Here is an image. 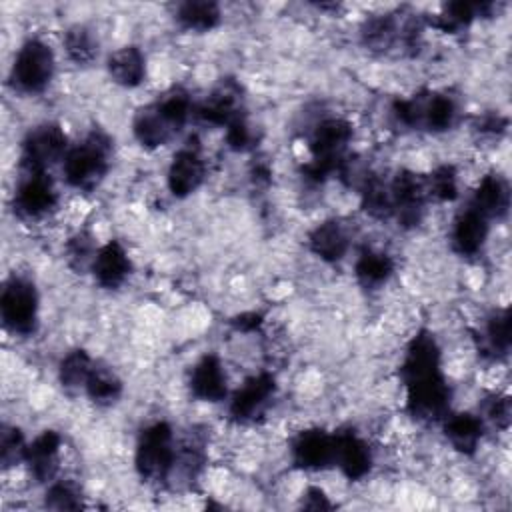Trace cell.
Returning <instances> with one entry per match:
<instances>
[{
	"label": "cell",
	"instance_id": "6da1fadb",
	"mask_svg": "<svg viewBox=\"0 0 512 512\" xmlns=\"http://www.w3.org/2000/svg\"><path fill=\"white\" fill-rule=\"evenodd\" d=\"M406 404L414 418L436 420L446 416L450 388L440 368V350L428 332H420L406 348L402 364Z\"/></svg>",
	"mask_w": 512,
	"mask_h": 512
},
{
	"label": "cell",
	"instance_id": "7a4b0ae2",
	"mask_svg": "<svg viewBox=\"0 0 512 512\" xmlns=\"http://www.w3.org/2000/svg\"><path fill=\"white\" fill-rule=\"evenodd\" d=\"M110 150L112 144L104 132H90L80 144L68 148L64 156L62 172L66 182L78 190H92L108 170Z\"/></svg>",
	"mask_w": 512,
	"mask_h": 512
},
{
	"label": "cell",
	"instance_id": "3957f363",
	"mask_svg": "<svg viewBox=\"0 0 512 512\" xmlns=\"http://www.w3.org/2000/svg\"><path fill=\"white\" fill-rule=\"evenodd\" d=\"M352 138V126L342 118H324L312 132V160L304 166V174L320 182L344 166V152Z\"/></svg>",
	"mask_w": 512,
	"mask_h": 512
},
{
	"label": "cell",
	"instance_id": "277c9868",
	"mask_svg": "<svg viewBox=\"0 0 512 512\" xmlns=\"http://www.w3.org/2000/svg\"><path fill=\"white\" fill-rule=\"evenodd\" d=\"M176 458L174 434L166 422H156L140 434L134 464L142 478H166L174 468Z\"/></svg>",
	"mask_w": 512,
	"mask_h": 512
},
{
	"label": "cell",
	"instance_id": "5b68a950",
	"mask_svg": "<svg viewBox=\"0 0 512 512\" xmlns=\"http://www.w3.org/2000/svg\"><path fill=\"white\" fill-rule=\"evenodd\" d=\"M52 74H54L52 48L38 38L26 40L18 48L12 70H10V80L14 88L26 94H38L50 84Z\"/></svg>",
	"mask_w": 512,
	"mask_h": 512
},
{
	"label": "cell",
	"instance_id": "8992f818",
	"mask_svg": "<svg viewBox=\"0 0 512 512\" xmlns=\"http://www.w3.org/2000/svg\"><path fill=\"white\" fill-rule=\"evenodd\" d=\"M0 314L14 334H30L38 320V294L30 280L12 276L0 294Z\"/></svg>",
	"mask_w": 512,
	"mask_h": 512
},
{
	"label": "cell",
	"instance_id": "52a82bcc",
	"mask_svg": "<svg viewBox=\"0 0 512 512\" xmlns=\"http://www.w3.org/2000/svg\"><path fill=\"white\" fill-rule=\"evenodd\" d=\"M66 152L68 140L64 130L54 122H44L26 134L20 152V166L24 172H46V168L64 158Z\"/></svg>",
	"mask_w": 512,
	"mask_h": 512
},
{
	"label": "cell",
	"instance_id": "ba28073f",
	"mask_svg": "<svg viewBox=\"0 0 512 512\" xmlns=\"http://www.w3.org/2000/svg\"><path fill=\"white\" fill-rule=\"evenodd\" d=\"M56 200V188L46 172H24L14 194V208L20 216L40 218L56 206Z\"/></svg>",
	"mask_w": 512,
	"mask_h": 512
},
{
	"label": "cell",
	"instance_id": "9c48e42d",
	"mask_svg": "<svg viewBox=\"0 0 512 512\" xmlns=\"http://www.w3.org/2000/svg\"><path fill=\"white\" fill-rule=\"evenodd\" d=\"M388 186L392 198V214L398 218V222L408 226L418 224L424 210V200L428 196L426 182H422L412 172H400Z\"/></svg>",
	"mask_w": 512,
	"mask_h": 512
},
{
	"label": "cell",
	"instance_id": "30bf717a",
	"mask_svg": "<svg viewBox=\"0 0 512 512\" xmlns=\"http://www.w3.org/2000/svg\"><path fill=\"white\" fill-rule=\"evenodd\" d=\"M276 392V380L272 374L260 372L248 378L230 398L228 412L234 420L246 422L256 418Z\"/></svg>",
	"mask_w": 512,
	"mask_h": 512
},
{
	"label": "cell",
	"instance_id": "8fae6325",
	"mask_svg": "<svg viewBox=\"0 0 512 512\" xmlns=\"http://www.w3.org/2000/svg\"><path fill=\"white\" fill-rule=\"evenodd\" d=\"M206 176V162L200 154L198 146H184L180 148L168 168V188L174 196L184 198L198 190V186L204 182Z\"/></svg>",
	"mask_w": 512,
	"mask_h": 512
},
{
	"label": "cell",
	"instance_id": "7c38bea8",
	"mask_svg": "<svg viewBox=\"0 0 512 512\" xmlns=\"http://www.w3.org/2000/svg\"><path fill=\"white\" fill-rule=\"evenodd\" d=\"M196 114L204 122H210L216 126H230L232 122L244 118L240 86L232 80L222 82L206 96V100L198 106Z\"/></svg>",
	"mask_w": 512,
	"mask_h": 512
},
{
	"label": "cell",
	"instance_id": "4fadbf2b",
	"mask_svg": "<svg viewBox=\"0 0 512 512\" xmlns=\"http://www.w3.org/2000/svg\"><path fill=\"white\" fill-rule=\"evenodd\" d=\"M334 434L312 428L304 430L292 442V460L304 470H322L334 464Z\"/></svg>",
	"mask_w": 512,
	"mask_h": 512
},
{
	"label": "cell",
	"instance_id": "5bb4252c",
	"mask_svg": "<svg viewBox=\"0 0 512 512\" xmlns=\"http://www.w3.org/2000/svg\"><path fill=\"white\" fill-rule=\"evenodd\" d=\"M190 390L196 398L206 402H218L226 398V372L218 356L206 354L196 362L190 372Z\"/></svg>",
	"mask_w": 512,
	"mask_h": 512
},
{
	"label": "cell",
	"instance_id": "9a60e30c",
	"mask_svg": "<svg viewBox=\"0 0 512 512\" xmlns=\"http://www.w3.org/2000/svg\"><path fill=\"white\" fill-rule=\"evenodd\" d=\"M334 464L350 478L360 480L368 474L372 466V454L366 442L354 432H338L334 434Z\"/></svg>",
	"mask_w": 512,
	"mask_h": 512
},
{
	"label": "cell",
	"instance_id": "2e32d148",
	"mask_svg": "<svg viewBox=\"0 0 512 512\" xmlns=\"http://www.w3.org/2000/svg\"><path fill=\"white\" fill-rule=\"evenodd\" d=\"M60 436L52 430L42 432L30 444H26L24 462L38 482H50L58 470Z\"/></svg>",
	"mask_w": 512,
	"mask_h": 512
},
{
	"label": "cell",
	"instance_id": "e0dca14e",
	"mask_svg": "<svg viewBox=\"0 0 512 512\" xmlns=\"http://www.w3.org/2000/svg\"><path fill=\"white\" fill-rule=\"evenodd\" d=\"M488 238V218H484L478 210L468 206L462 210L452 224V246L456 252L464 256H472L480 252Z\"/></svg>",
	"mask_w": 512,
	"mask_h": 512
},
{
	"label": "cell",
	"instance_id": "ac0fdd59",
	"mask_svg": "<svg viewBox=\"0 0 512 512\" xmlns=\"http://www.w3.org/2000/svg\"><path fill=\"white\" fill-rule=\"evenodd\" d=\"M92 272L100 286L116 288L130 272V258L120 242L110 240L92 258Z\"/></svg>",
	"mask_w": 512,
	"mask_h": 512
},
{
	"label": "cell",
	"instance_id": "d6986e66",
	"mask_svg": "<svg viewBox=\"0 0 512 512\" xmlns=\"http://www.w3.org/2000/svg\"><path fill=\"white\" fill-rule=\"evenodd\" d=\"M110 78L126 88L138 86L146 76V58L136 46H122L108 56L106 62Z\"/></svg>",
	"mask_w": 512,
	"mask_h": 512
},
{
	"label": "cell",
	"instance_id": "ffe728a7",
	"mask_svg": "<svg viewBox=\"0 0 512 512\" xmlns=\"http://www.w3.org/2000/svg\"><path fill=\"white\" fill-rule=\"evenodd\" d=\"M510 204V192L504 178L498 174H488L480 180L478 188L474 190L470 206L478 210L484 218H500L506 214Z\"/></svg>",
	"mask_w": 512,
	"mask_h": 512
},
{
	"label": "cell",
	"instance_id": "44dd1931",
	"mask_svg": "<svg viewBox=\"0 0 512 512\" xmlns=\"http://www.w3.org/2000/svg\"><path fill=\"white\" fill-rule=\"evenodd\" d=\"M308 244L310 250L322 260L336 262L348 250V234L338 220H326L310 232Z\"/></svg>",
	"mask_w": 512,
	"mask_h": 512
},
{
	"label": "cell",
	"instance_id": "7402d4cb",
	"mask_svg": "<svg viewBox=\"0 0 512 512\" xmlns=\"http://www.w3.org/2000/svg\"><path fill=\"white\" fill-rule=\"evenodd\" d=\"M134 136L138 138V142L146 148H158L164 146L174 134L176 130L168 124V120L160 114V110L156 108V104L152 102L150 106L142 108L132 124Z\"/></svg>",
	"mask_w": 512,
	"mask_h": 512
},
{
	"label": "cell",
	"instance_id": "603a6c76",
	"mask_svg": "<svg viewBox=\"0 0 512 512\" xmlns=\"http://www.w3.org/2000/svg\"><path fill=\"white\" fill-rule=\"evenodd\" d=\"M444 434L458 452L472 454L482 438V420L470 412L446 414Z\"/></svg>",
	"mask_w": 512,
	"mask_h": 512
},
{
	"label": "cell",
	"instance_id": "cb8c5ba5",
	"mask_svg": "<svg viewBox=\"0 0 512 512\" xmlns=\"http://www.w3.org/2000/svg\"><path fill=\"white\" fill-rule=\"evenodd\" d=\"M362 38L364 44L370 50L376 52H386L390 50L400 38L406 42V26H398L396 18L390 14H380V16H372L364 22L362 28Z\"/></svg>",
	"mask_w": 512,
	"mask_h": 512
},
{
	"label": "cell",
	"instance_id": "d4e9b609",
	"mask_svg": "<svg viewBox=\"0 0 512 512\" xmlns=\"http://www.w3.org/2000/svg\"><path fill=\"white\" fill-rule=\"evenodd\" d=\"M456 120V104L446 94L420 96V114L418 126H424L432 132L448 130Z\"/></svg>",
	"mask_w": 512,
	"mask_h": 512
},
{
	"label": "cell",
	"instance_id": "484cf974",
	"mask_svg": "<svg viewBox=\"0 0 512 512\" xmlns=\"http://www.w3.org/2000/svg\"><path fill=\"white\" fill-rule=\"evenodd\" d=\"M354 272H356V278L362 286L376 288V286L384 284L390 278V274L394 272V262L384 252L366 250L358 256Z\"/></svg>",
	"mask_w": 512,
	"mask_h": 512
},
{
	"label": "cell",
	"instance_id": "4316f807",
	"mask_svg": "<svg viewBox=\"0 0 512 512\" xmlns=\"http://www.w3.org/2000/svg\"><path fill=\"white\" fill-rule=\"evenodd\" d=\"M178 22L196 32H208L220 22V6L208 0H188L176 10Z\"/></svg>",
	"mask_w": 512,
	"mask_h": 512
},
{
	"label": "cell",
	"instance_id": "83f0119b",
	"mask_svg": "<svg viewBox=\"0 0 512 512\" xmlns=\"http://www.w3.org/2000/svg\"><path fill=\"white\" fill-rule=\"evenodd\" d=\"M84 390H86V394L92 402H96L100 406H106V404H112L120 398L122 382L114 372H110L106 368H98L94 364Z\"/></svg>",
	"mask_w": 512,
	"mask_h": 512
},
{
	"label": "cell",
	"instance_id": "f1b7e54d",
	"mask_svg": "<svg viewBox=\"0 0 512 512\" xmlns=\"http://www.w3.org/2000/svg\"><path fill=\"white\" fill-rule=\"evenodd\" d=\"M94 368L92 358L84 350H72L68 352L60 362V382L66 390H80L86 386L88 376Z\"/></svg>",
	"mask_w": 512,
	"mask_h": 512
},
{
	"label": "cell",
	"instance_id": "f546056e",
	"mask_svg": "<svg viewBox=\"0 0 512 512\" xmlns=\"http://www.w3.org/2000/svg\"><path fill=\"white\" fill-rule=\"evenodd\" d=\"M362 206L374 218H388L392 216V198L390 186L380 178L372 176L364 182L362 188Z\"/></svg>",
	"mask_w": 512,
	"mask_h": 512
},
{
	"label": "cell",
	"instance_id": "4dcf8cb0",
	"mask_svg": "<svg viewBox=\"0 0 512 512\" xmlns=\"http://www.w3.org/2000/svg\"><path fill=\"white\" fill-rule=\"evenodd\" d=\"M64 48L70 60H74L76 64H88L94 60L98 48H96V38L92 36V32L86 26H72L68 28L66 36H64Z\"/></svg>",
	"mask_w": 512,
	"mask_h": 512
},
{
	"label": "cell",
	"instance_id": "1f68e13d",
	"mask_svg": "<svg viewBox=\"0 0 512 512\" xmlns=\"http://www.w3.org/2000/svg\"><path fill=\"white\" fill-rule=\"evenodd\" d=\"M484 4H472V2H450L444 6L442 14L436 16L434 24L446 32H456L464 26H468L480 12Z\"/></svg>",
	"mask_w": 512,
	"mask_h": 512
},
{
	"label": "cell",
	"instance_id": "d6a6232c",
	"mask_svg": "<svg viewBox=\"0 0 512 512\" xmlns=\"http://www.w3.org/2000/svg\"><path fill=\"white\" fill-rule=\"evenodd\" d=\"M486 344L496 354H506L510 348V314L508 310H496L486 324Z\"/></svg>",
	"mask_w": 512,
	"mask_h": 512
},
{
	"label": "cell",
	"instance_id": "836d02e7",
	"mask_svg": "<svg viewBox=\"0 0 512 512\" xmlns=\"http://www.w3.org/2000/svg\"><path fill=\"white\" fill-rule=\"evenodd\" d=\"M80 492L70 482H52L46 492V506L52 510H74L80 508Z\"/></svg>",
	"mask_w": 512,
	"mask_h": 512
},
{
	"label": "cell",
	"instance_id": "e575fe53",
	"mask_svg": "<svg viewBox=\"0 0 512 512\" xmlns=\"http://www.w3.org/2000/svg\"><path fill=\"white\" fill-rule=\"evenodd\" d=\"M456 190V174L450 166H440L430 174L426 182V192L438 200H452Z\"/></svg>",
	"mask_w": 512,
	"mask_h": 512
},
{
	"label": "cell",
	"instance_id": "d590c367",
	"mask_svg": "<svg viewBox=\"0 0 512 512\" xmlns=\"http://www.w3.org/2000/svg\"><path fill=\"white\" fill-rule=\"evenodd\" d=\"M26 444L22 438V432L12 426L2 428V438H0V458L4 466H12L20 460H24Z\"/></svg>",
	"mask_w": 512,
	"mask_h": 512
},
{
	"label": "cell",
	"instance_id": "8d00e7d4",
	"mask_svg": "<svg viewBox=\"0 0 512 512\" xmlns=\"http://www.w3.org/2000/svg\"><path fill=\"white\" fill-rule=\"evenodd\" d=\"M226 142L234 150H244L250 146L252 132H250L246 118H240V120L232 122L230 126H226Z\"/></svg>",
	"mask_w": 512,
	"mask_h": 512
},
{
	"label": "cell",
	"instance_id": "74e56055",
	"mask_svg": "<svg viewBox=\"0 0 512 512\" xmlns=\"http://www.w3.org/2000/svg\"><path fill=\"white\" fill-rule=\"evenodd\" d=\"M488 416L502 428L508 426L510 422V402L506 398H498L490 404V410H488Z\"/></svg>",
	"mask_w": 512,
	"mask_h": 512
},
{
	"label": "cell",
	"instance_id": "f35d334b",
	"mask_svg": "<svg viewBox=\"0 0 512 512\" xmlns=\"http://www.w3.org/2000/svg\"><path fill=\"white\" fill-rule=\"evenodd\" d=\"M304 508H312V510L330 508V502L326 500V496H324L320 490L312 488V490H308V494H306V500H304Z\"/></svg>",
	"mask_w": 512,
	"mask_h": 512
},
{
	"label": "cell",
	"instance_id": "ab89813d",
	"mask_svg": "<svg viewBox=\"0 0 512 512\" xmlns=\"http://www.w3.org/2000/svg\"><path fill=\"white\" fill-rule=\"evenodd\" d=\"M260 324V318L256 314H244L236 320V326L242 328V330H250V328H256Z\"/></svg>",
	"mask_w": 512,
	"mask_h": 512
}]
</instances>
